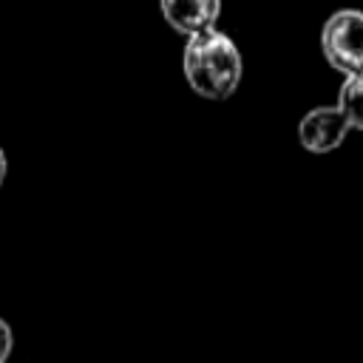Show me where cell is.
Returning <instances> with one entry per match:
<instances>
[{
	"mask_svg": "<svg viewBox=\"0 0 363 363\" xmlns=\"http://www.w3.org/2000/svg\"><path fill=\"white\" fill-rule=\"evenodd\" d=\"M320 51L335 71L346 77L363 74V11L337 9L329 14L320 28Z\"/></svg>",
	"mask_w": 363,
	"mask_h": 363,
	"instance_id": "obj_2",
	"label": "cell"
},
{
	"mask_svg": "<svg viewBox=\"0 0 363 363\" xmlns=\"http://www.w3.org/2000/svg\"><path fill=\"white\" fill-rule=\"evenodd\" d=\"M349 130L352 125L337 105L335 108L320 105V108L306 111L303 119L298 122V142L309 153H332L335 147L343 145Z\"/></svg>",
	"mask_w": 363,
	"mask_h": 363,
	"instance_id": "obj_3",
	"label": "cell"
},
{
	"mask_svg": "<svg viewBox=\"0 0 363 363\" xmlns=\"http://www.w3.org/2000/svg\"><path fill=\"white\" fill-rule=\"evenodd\" d=\"M11 346H14V335H11V326L0 318V363H6V357L11 354Z\"/></svg>",
	"mask_w": 363,
	"mask_h": 363,
	"instance_id": "obj_6",
	"label": "cell"
},
{
	"mask_svg": "<svg viewBox=\"0 0 363 363\" xmlns=\"http://www.w3.org/2000/svg\"><path fill=\"white\" fill-rule=\"evenodd\" d=\"M337 108L354 130H363V74L346 77L337 91Z\"/></svg>",
	"mask_w": 363,
	"mask_h": 363,
	"instance_id": "obj_5",
	"label": "cell"
},
{
	"mask_svg": "<svg viewBox=\"0 0 363 363\" xmlns=\"http://www.w3.org/2000/svg\"><path fill=\"white\" fill-rule=\"evenodd\" d=\"M182 71L187 85L204 99H227L244 74L238 45L218 28L187 37L182 51Z\"/></svg>",
	"mask_w": 363,
	"mask_h": 363,
	"instance_id": "obj_1",
	"label": "cell"
},
{
	"mask_svg": "<svg viewBox=\"0 0 363 363\" xmlns=\"http://www.w3.org/2000/svg\"><path fill=\"white\" fill-rule=\"evenodd\" d=\"M3 182H6V153L0 147V187H3Z\"/></svg>",
	"mask_w": 363,
	"mask_h": 363,
	"instance_id": "obj_7",
	"label": "cell"
},
{
	"mask_svg": "<svg viewBox=\"0 0 363 363\" xmlns=\"http://www.w3.org/2000/svg\"><path fill=\"white\" fill-rule=\"evenodd\" d=\"M162 17L179 34H201L216 28L221 14V0H159Z\"/></svg>",
	"mask_w": 363,
	"mask_h": 363,
	"instance_id": "obj_4",
	"label": "cell"
}]
</instances>
